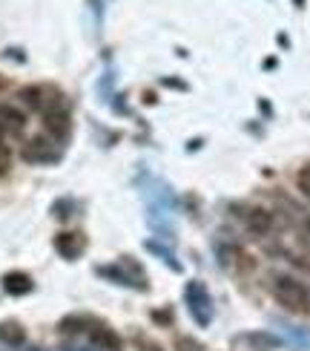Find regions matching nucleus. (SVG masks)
<instances>
[{
	"label": "nucleus",
	"instance_id": "obj_6",
	"mask_svg": "<svg viewBox=\"0 0 310 351\" xmlns=\"http://www.w3.org/2000/svg\"><path fill=\"white\" fill-rule=\"evenodd\" d=\"M92 343L107 348V351H121V337H118L109 326H95L92 328Z\"/></svg>",
	"mask_w": 310,
	"mask_h": 351
},
{
	"label": "nucleus",
	"instance_id": "obj_8",
	"mask_svg": "<svg viewBox=\"0 0 310 351\" xmlns=\"http://www.w3.org/2000/svg\"><path fill=\"white\" fill-rule=\"evenodd\" d=\"M3 288L9 294H26V291H32V280L26 274H9L3 280Z\"/></svg>",
	"mask_w": 310,
	"mask_h": 351
},
{
	"label": "nucleus",
	"instance_id": "obj_9",
	"mask_svg": "<svg viewBox=\"0 0 310 351\" xmlns=\"http://www.w3.org/2000/svg\"><path fill=\"white\" fill-rule=\"evenodd\" d=\"M23 337H26V334H23V328H21L18 323H3V326H0V340H3V343H9V346H21Z\"/></svg>",
	"mask_w": 310,
	"mask_h": 351
},
{
	"label": "nucleus",
	"instance_id": "obj_2",
	"mask_svg": "<svg viewBox=\"0 0 310 351\" xmlns=\"http://www.w3.org/2000/svg\"><path fill=\"white\" fill-rule=\"evenodd\" d=\"M43 115H47V130L52 136H66L69 133V112L66 110H61V101H55L52 107H47L43 110Z\"/></svg>",
	"mask_w": 310,
	"mask_h": 351
},
{
	"label": "nucleus",
	"instance_id": "obj_12",
	"mask_svg": "<svg viewBox=\"0 0 310 351\" xmlns=\"http://www.w3.org/2000/svg\"><path fill=\"white\" fill-rule=\"evenodd\" d=\"M305 233H307V239H310V219H307V222H305Z\"/></svg>",
	"mask_w": 310,
	"mask_h": 351
},
{
	"label": "nucleus",
	"instance_id": "obj_3",
	"mask_svg": "<svg viewBox=\"0 0 310 351\" xmlns=\"http://www.w3.org/2000/svg\"><path fill=\"white\" fill-rule=\"evenodd\" d=\"M23 124H26V119L21 110H14L12 104L0 107V133H21Z\"/></svg>",
	"mask_w": 310,
	"mask_h": 351
},
{
	"label": "nucleus",
	"instance_id": "obj_11",
	"mask_svg": "<svg viewBox=\"0 0 310 351\" xmlns=\"http://www.w3.org/2000/svg\"><path fill=\"white\" fill-rule=\"evenodd\" d=\"M9 165H12V153H9L6 144L0 141V176H3V173L9 170Z\"/></svg>",
	"mask_w": 310,
	"mask_h": 351
},
{
	"label": "nucleus",
	"instance_id": "obj_7",
	"mask_svg": "<svg viewBox=\"0 0 310 351\" xmlns=\"http://www.w3.org/2000/svg\"><path fill=\"white\" fill-rule=\"evenodd\" d=\"M247 228L253 230V233H270V228H273V216H270L268 210H261V208L250 210V213H247Z\"/></svg>",
	"mask_w": 310,
	"mask_h": 351
},
{
	"label": "nucleus",
	"instance_id": "obj_10",
	"mask_svg": "<svg viewBox=\"0 0 310 351\" xmlns=\"http://www.w3.org/2000/svg\"><path fill=\"white\" fill-rule=\"evenodd\" d=\"M296 184H299V190L310 199V167H302L299 170V176H296Z\"/></svg>",
	"mask_w": 310,
	"mask_h": 351
},
{
	"label": "nucleus",
	"instance_id": "obj_1",
	"mask_svg": "<svg viewBox=\"0 0 310 351\" xmlns=\"http://www.w3.org/2000/svg\"><path fill=\"white\" fill-rule=\"evenodd\" d=\"M273 297L290 311H299V314L310 311V291L305 288V282L293 280V276H276L273 280Z\"/></svg>",
	"mask_w": 310,
	"mask_h": 351
},
{
	"label": "nucleus",
	"instance_id": "obj_4",
	"mask_svg": "<svg viewBox=\"0 0 310 351\" xmlns=\"http://www.w3.org/2000/svg\"><path fill=\"white\" fill-rule=\"evenodd\" d=\"M55 247H57V254H61V256L75 259L83 251V239L78 237V233H61V237L55 239Z\"/></svg>",
	"mask_w": 310,
	"mask_h": 351
},
{
	"label": "nucleus",
	"instance_id": "obj_5",
	"mask_svg": "<svg viewBox=\"0 0 310 351\" xmlns=\"http://www.w3.org/2000/svg\"><path fill=\"white\" fill-rule=\"evenodd\" d=\"M23 158H26V162H52L55 150L49 147V141L35 138V141H29V147L23 150Z\"/></svg>",
	"mask_w": 310,
	"mask_h": 351
}]
</instances>
